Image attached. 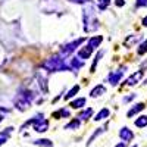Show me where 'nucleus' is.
Listing matches in <instances>:
<instances>
[{
  "label": "nucleus",
  "instance_id": "8",
  "mask_svg": "<svg viewBox=\"0 0 147 147\" xmlns=\"http://www.w3.org/2000/svg\"><path fill=\"white\" fill-rule=\"evenodd\" d=\"M91 53H93V49L87 44V46L81 47L80 50H78V57H80V59H82V60H87V59L91 56Z\"/></svg>",
  "mask_w": 147,
  "mask_h": 147
},
{
  "label": "nucleus",
  "instance_id": "2",
  "mask_svg": "<svg viewBox=\"0 0 147 147\" xmlns=\"http://www.w3.org/2000/svg\"><path fill=\"white\" fill-rule=\"evenodd\" d=\"M125 72H127V66H125V65L121 66L118 71H112V72L107 75V82H109L110 85H118L119 81L122 80V77L125 75Z\"/></svg>",
  "mask_w": 147,
  "mask_h": 147
},
{
  "label": "nucleus",
  "instance_id": "18",
  "mask_svg": "<svg viewBox=\"0 0 147 147\" xmlns=\"http://www.w3.org/2000/svg\"><path fill=\"white\" fill-rule=\"evenodd\" d=\"M80 119H72L69 124L65 127V129H78V127H80Z\"/></svg>",
  "mask_w": 147,
  "mask_h": 147
},
{
  "label": "nucleus",
  "instance_id": "1",
  "mask_svg": "<svg viewBox=\"0 0 147 147\" xmlns=\"http://www.w3.org/2000/svg\"><path fill=\"white\" fill-rule=\"evenodd\" d=\"M82 19H84V31L85 32H96L99 28V19L96 16V9L93 5H87L82 9Z\"/></svg>",
  "mask_w": 147,
  "mask_h": 147
},
{
  "label": "nucleus",
  "instance_id": "17",
  "mask_svg": "<svg viewBox=\"0 0 147 147\" xmlns=\"http://www.w3.org/2000/svg\"><path fill=\"white\" fill-rule=\"evenodd\" d=\"M103 55H105V50H100L99 53L94 56V60H93V65H91V71H90V72H96V66H97V63L100 62V59H102Z\"/></svg>",
  "mask_w": 147,
  "mask_h": 147
},
{
  "label": "nucleus",
  "instance_id": "22",
  "mask_svg": "<svg viewBox=\"0 0 147 147\" xmlns=\"http://www.w3.org/2000/svg\"><path fill=\"white\" fill-rule=\"evenodd\" d=\"M110 3V0H97V7H99L100 10H105Z\"/></svg>",
  "mask_w": 147,
  "mask_h": 147
},
{
  "label": "nucleus",
  "instance_id": "28",
  "mask_svg": "<svg viewBox=\"0 0 147 147\" xmlns=\"http://www.w3.org/2000/svg\"><path fill=\"white\" fill-rule=\"evenodd\" d=\"M115 147H125V143H118Z\"/></svg>",
  "mask_w": 147,
  "mask_h": 147
},
{
  "label": "nucleus",
  "instance_id": "27",
  "mask_svg": "<svg viewBox=\"0 0 147 147\" xmlns=\"http://www.w3.org/2000/svg\"><path fill=\"white\" fill-rule=\"evenodd\" d=\"M141 25H143V27H146V28H147V16H144V18H143V19H141Z\"/></svg>",
  "mask_w": 147,
  "mask_h": 147
},
{
  "label": "nucleus",
  "instance_id": "29",
  "mask_svg": "<svg viewBox=\"0 0 147 147\" xmlns=\"http://www.w3.org/2000/svg\"><path fill=\"white\" fill-rule=\"evenodd\" d=\"M144 84H146V85H147V78H146V81H144Z\"/></svg>",
  "mask_w": 147,
  "mask_h": 147
},
{
  "label": "nucleus",
  "instance_id": "23",
  "mask_svg": "<svg viewBox=\"0 0 147 147\" xmlns=\"http://www.w3.org/2000/svg\"><path fill=\"white\" fill-rule=\"evenodd\" d=\"M137 7H147V0H136Z\"/></svg>",
  "mask_w": 147,
  "mask_h": 147
},
{
  "label": "nucleus",
  "instance_id": "4",
  "mask_svg": "<svg viewBox=\"0 0 147 147\" xmlns=\"http://www.w3.org/2000/svg\"><path fill=\"white\" fill-rule=\"evenodd\" d=\"M68 66H69V71L78 72V71L84 66V60L80 59L78 56H77V57H69V59H68Z\"/></svg>",
  "mask_w": 147,
  "mask_h": 147
},
{
  "label": "nucleus",
  "instance_id": "9",
  "mask_svg": "<svg viewBox=\"0 0 147 147\" xmlns=\"http://www.w3.org/2000/svg\"><path fill=\"white\" fill-rule=\"evenodd\" d=\"M144 107H146V105L144 103H137V105H134L128 112H127V116L128 118H132L134 115H137L138 112H141V110H144Z\"/></svg>",
  "mask_w": 147,
  "mask_h": 147
},
{
  "label": "nucleus",
  "instance_id": "14",
  "mask_svg": "<svg viewBox=\"0 0 147 147\" xmlns=\"http://www.w3.org/2000/svg\"><path fill=\"white\" fill-rule=\"evenodd\" d=\"M140 38H141V35H140V34H136V35H128V37H127V40L124 41V46H125V47H129L131 44H136Z\"/></svg>",
  "mask_w": 147,
  "mask_h": 147
},
{
  "label": "nucleus",
  "instance_id": "10",
  "mask_svg": "<svg viewBox=\"0 0 147 147\" xmlns=\"http://www.w3.org/2000/svg\"><path fill=\"white\" fill-rule=\"evenodd\" d=\"M105 93H106V87H105V85H102V84H99V85H96V87L91 90L90 96L96 99V97H100V96H103Z\"/></svg>",
  "mask_w": 147,
  "mask_h": 147
},
{
  "label": "nucleus",
  "instance_id": "20",
  "mask_svg": "<svg viewBox=\"0 0 147 147\" xmlns=\"http://www.w3.org/2000/svg\"><path fill=\"white\" fill-rule=\"evenodd\" d=\"M35 144H37V146H41V147H52V146H53V143H52L50 140H44V138H43V140H37Z\"/></svg>",
  "mask_w": 147,
  "mask_h": 147
},
{
  "label": "nucleus",
  "instance_id": "11",
  "mask_svg": "<svg viewBox=\"0 0 147 147\" xmlns=\"http://www.w3.org/2000/svg\"><path fill=\"white\" fill-rule=\"evenodd\" d=\"M85 103H87V99H85V97H78V99L72 100L69 106H71L72 109H81V107L85 106Z\"/></svg>",
  "mask_w": 147,
  "mask_h": 147
},
{
  "label": "nucleus",
  "instance_id": "19",
  "mask_svg": "<svg viewBox=\"0 0 147 147\" xmlns=\"http://www.w3.org/2000/svg\"><path fill=\"white\" fill-rule=\"evenodd\" d=\"M78 91H80V85H74V87H72V88L68 91V94L65 96V99H72V97L75 96Z\"/></svg>",
  "mask_w": 147,
  "mask_h": 147
},
{
  "label": "nucleus",
  "instance_id": "6",
  "mask_svg": "<svg viewBox=\"0 0 147 147\" xmlns=\"http://www.w3.org/2000/svg\"><path fill=\"white\" fill-rule=\"evenodd\" d=\"M143 77H144V69H138L136 72H132V75L127 80V84L128 85H136V84H138L141 81Z\"/></svg>",
  "mask_w": 147,
  "mask_h": 147
},
{
  "label": "nucleus",
  "instance_id": "7",
  "mask_svg": "<svg viewBox=\"0 0 147 147\" xmlns=\"http://www.w3.org/2000/svg\"><path fill=\"white\" fill-rule=\"evenodd\" d=\"M47 128H49V121H47V119L38 118V121H35L34 129H35L37 132H44V131H47Z\"/></svg>",
  "mask_w": 147,
  "mask_h": 147
},
{
  "label": "nucleus",
  "instance_id": "25",
  "mask_svg": "<svg viewBox=\"0 0 147 147\" xmlns=\"http://www.w3.org/2000/svg\"><path fill=\"white\" fill-rule=\"evenodd\" d=\"M134 99H136V94H131V96H127V97H124V102H129V100H134Z\"/></svg>",
  "mask_w": 147,
  "mask_h": 147
},
{
  "label": "nucleus",
  "instance_id": "30",
  "mask_svg": "<svg viewBox=\"0 0 147 147\" xmlns=\"http://www.w3.org/2000/svg\"><path fill=\"white\" fill-rule=\"evenodd\" d=\"M132 147H137V146H132Z\"/></svg>",
  "mask_w": 147,
  "mask_h": 147
},
{
  "label": "nucleus",
  "instance_id": "3",
  "mask_svg": "<svg viewBox=\"0 0 147 147\" xmlns=\"http://www.w3.org/2000/svg\"><path fill=\"white\" fill-rule=\"evenodd\" d=\"M84 41H85V38H78V40H75V41H71V43L65 44L62 49H60V55H62V56H69V55H72V53L78 49V46H80L81 43H84Z\"/></svg>",
  "mask_w": 147,
  "mask_h": 147
},
{
  "label": "nucleus",
  "instance_id": "26",
  "mask_svg": "<svg viewBox=\"0 0 147 147\" xmlns=\"http://www.w3.org/2000/svg\"><path fill=\"white\" fill-rule=\"evenodd\" d=\"M115 5H116L118 7H121V6H125V0H115Z\"/></svg>",
  "mask_w": 147,
  "mask_h": 147
},
{
  "label": "nucleus",
  "instance_id": "24",
  "mask_svg": "<svg viewBox=\"0 0 147 147\" xmlns=\"http://www.w3.org/2000/svg\"><path fill=\"white\" fill-rule=\"evenodd\" d=\"M71 3H77V5H85V3H90V0H69Z\"/></svg>",
  "mask_w": 147,
  "mask_h": 147
},
{
  "label": "nucleus",
  "instance_id": "21",
  "mask_svg": "<svg viewBox=\"0 0 147 147\" xmlns=\"http://www.w3.org/2000/svg\"><path fill=\"white\" fill-rule=\"evenodd\" d=\"M137 53H138V55H144V53H147V40H144V41L138 46Z\"/></svg>",
  "mask_w": 147,
  "mask_h": 147
},
{
  "label": "nucleus",
  "instance_id": "12",
  "mask_svg": "<svg viewBox=\"0 0 147 147\" xmlns=\"http://www.w3.org/2000/svg\"><path fill=\"white\" fill-rule=\"evenodd\" d=\"M109 115H110V110L107 109V107H103L99 113H97L96 116H94V121L96 122H100V121H105L106 118H109Z\"/></svg>",
  "mask_w": 147,
  "mask_h": 147
},
{
  "label": "nucleus",
  "instance_id": "5",
  "mask_svg": "<svg viewBox=\"0 0 147 147\" xmlns=\"http://www.w3.org/2000/svg\"><path fill=\"white\" fill-rule=\"evenodd\" d=\"M119 137H121V140L124 141V143H129V141H132V138H134V132H132V129H129L128 127H122V128L119 129Z\"/></svg>",
  "mask_w": 147,
  "mask_h": 147
},
{
  "label": "nucleus",
  "instance_id": "13",
  "mask_svg": "<svg viewBox=\"0 0 147 147\" xmlns=\"http://www.w3.org/2000/svg\"><path fill=\"white\" fill-rule=\"evenodd\" d=\"M102 41H103V37L102 35H96V37H91V38L88 40V46L94 50V49H97L102 44Z\"/></svg>",
  "mask_w": 147,
  "mask_h": 147
},
{
  "label": "nucleus",
  "instance_id": "15",
  "mask_svg": "<svg viewBox=\"0 0 147 147\" xmlns=\"http://www.w3.org/2000/svg\"><path fill=\"white\" fill-rule=\"evenodd\" d=\"M134 124H136L137 128H144V127H147V115H141L140 118H137Z\"/></svg>",
  "mask_w": 147,
  "mask_h": 147
},
{
  "label": "nucleus",
  "instance_id": "16",
  "mask_svg": "<svg viewBox=\"0 0 147 147\" xmlns=\"http://www.w3.org/2000/svg\"><path fill=\"white\" fill-rule=\"evenodd\" d=\"M91 115H93V109L91 107H87V110H82V112L78 115V119L80 121H87Z\"/></svg>",
  "mask_w": 147,
  "mask_h": 147
}]
</instances>
